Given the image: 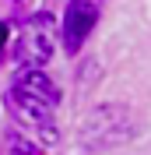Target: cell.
<instances>
[{
    "instance_id": "obj_1",
    "label": "cell",
    "mask_w": 151,
    "mask_h": 155,
    "mask_svg": "<svg viewBox=\"0 0 151 155\" xmlns=\"http://www.w3.org/2000/svg\"><path fill=\"white\" fill-rule=\"evenodd\" d=\"M7 106L25 127H32L42 141L56 145V106H60V88L49 74H42V67H25V74H18L14 88L7 92Z\"/></svg>"
},
{
    "instance_id": "obj_2",
    "label": "cell",
    "mask_w": 151,
    "mask_h": 155,
    "mask_svg": "<svg viewBox=\"0 0 151 155\" xmlns=\"http://www.w3.org/2000/svg\"><path fill=\"white\" fill-rule=\"evenodd\" d=\"M53 18L49 14H32V18L21 21L18 28V49H14V60L21 67H42L49 57H53Z\"/></svg>"
},
{
    "instance_id": "obj_3",
    "label": "cell",
    "mask_w": 151,
    "mask_h": 155,
    "mask_svg": "<svg viewBox=\"0 0 151 155\" xmlns=\"http://www.w3.org/2000/svg\"><path fill=\"white\" fill-rule=\"evenodd\" d=\"M95 18H98V7L92 0H70L67 4V11H63V46H67V53L81 49L88 32L95 28Z\"/></svg>"
},
{
    "instance_id": "obj_4",
    "label": "cell",
    "mask_w": 151,
    "mask_h": 155,
    "mask_svg": "<svg viewBox=\"0 0 151 155\" xmlns=\"http://www.w3.org/2000/svg\"><path fill=\"white\" fill-rule=\"evenodd\" d=\"M11 152H21V155H35V148L28 141H21V137H11Z\"/></svg>"
},
{
    "instance_id": "obj_5",
    "label": "cell",
    "mask_w": 151,
    "mask_h": 155,
    "mask_svg": "<svg viewBox=\"0 0 151 155\" xmlns=\"http://www.w3.org/2000/svg\"><path fill=\"white\" fill-rule=\"evenodd\" d=\"M7 46V25H4V21H0V49Z\"/></svg>"
}]
</instances>
